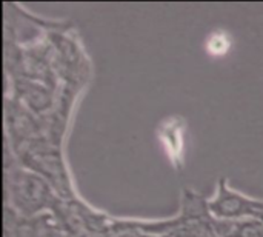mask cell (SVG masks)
Returning <instances> with one entry per match:
<instances>
[{
  "label": "cell",
  "instance_id": "cell-1",
  "mask_svg": "<svg viewBox=\"0 0 263 237\" xmlns=\"http://www.w3.org/2000/svg\"><path fill=\"white\" fill-rule=\"evenodd\" d=\"M5 174V204L11 205L22 217H34L49 213L59 196L52 187L37 173L15 167Z\"/></svg>",
  "mask_w": 263,
  "mask_h": 237
},
{
  "label": "cell",
  "instance_id": "cell-2",
  "mask_svg": "<svg viewBox=\"0 0 263 237\" xmlns=\"http://www.w3.org/2000/svg\"><path fill=\"white\" fill-rule=\"evenodd\" d=\"M210 213L217 221H263V200L250 199L227 185V179H220L216 196L208 200Z\"/></svg>",
  "mask_w": 263,
  "mask_h": 237
},
{
  "label": "cell",
  "instance_id": "cell-3",
  "mask_svg": "<svg viewBox=\"0 0 263 237\" xmlns=\"http://www.w3.org/2000/svg\"><path fill=\"white\" fill-rule=\"evenodd\" d=\"M12 82V97L23 103L29 111L37 116L51 113L57 103V88L46 83L26 79V77H8Z\"/></svg>",
  "mask_w": 263,
  "mask_h": 237
},
{
  "label": "cell",
  "instance_id": "cell-4",
  "mask_svg": "<svg viewBox=\"0 0 263 237\" xmlns=\"http://www.w3.org/2000/svg\"><path fill=\"white\" fill-rule=\"evenodd\" d=\"M37 237H66L54 214L43 213L37 216Z\"/></svg>",
  "mask_w": 263,
  "mask_h": 237
}]
</instances>
